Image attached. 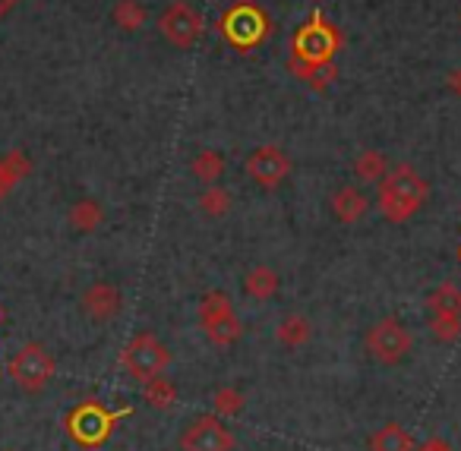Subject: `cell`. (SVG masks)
Instances as JSON below:
<instances>
[{"label": "cell", "instance_id": "1", "mask_svg": "<svg viewBox=\"0 0 461 451\" xmlns=\"http://www.w3.org/2000/svg\"><path fill=\"white\" fill-rule=\"evenodd\" d=\"M376 190V209L385 221L404 224L423 209L429 196V184L417 167L411 165H395L385 171V177L379 180Z\"/></svg>", "mask_w": 461, "mask_h": 451}, {"label": "cell", "instance_id": "2", "mask_svg": "<svg viewBox=\"0 0 461 451\" xmlns=\"http://www.w3.org/2000/svg\"><path fill=\"white\" fill-rule=\"evenodd\" d=\"M7 373L14 379V385L26 394H39L51 385L54 373H58V363H54V354L39 341L23 344L14 354V360L7 363Z\"/></svg>", "mask_w": 461, "mask_h": 451}, {"label": "cell", "instance_id": "3", "mask_svg": "<svg viewBox=\"0 0 461 451\" xmlns=\"http://www.w3.org/2000/svg\"><path fill=\"white\" fill-rule=\"evenodd\" d=\"M364 344H366V354L376 363H383V366H398V363L408 360V354L414 350V338L404 329L402 319H395V316H385V319H379V322H373Z\"/></svg>", "mask_w": 461, "mask_h": 451}, {"label": "cell", "instance_id": "4", "mask_svg": "<svg viewBox=\"0 0 461 451\" xmlns=\"http://www.w3.org/2000/svg\"><path fill=\"white\" fill-rule=\"evenodd\" d=\"M121 363L127 369V375H133L136 382H149L152 375H161L171 366V350L167 344H161L152 331H140L127 341L121 354Z\"/></svg>", "mask_w": 461, "mask_h": 451}, {"label": "cell", "instance_id": "5", "mask_svg": "<svg viewBox=\"0 0 461 451\" xmlns=\"http://www.w3.org/2000/svg\"><path fill=\"white\" fill-rule=\"evenodd\" d=\"M221 32L234 48H257L259 41L269 35V16H266L257 4L244 0V4H234V7L224 14Z\"/></svg>", "mask_w": 461, "mask_h": 451}, {"label": "cell", "instance_id": "6", "mask_svg": "<svg viewBox=\"0 0 461 451\" xmlns=\"http://www.w3.org/2000/svg\"><path fill=\"white\" fill-rule=\"evenodd\" d=\"M339 45H341V35L316 14L313 20L303 23V26L297 29L294 60H303V64H332Z\"/></svg>", "mask_w": 461, "mask_h": 451}, {"label": "cell", "instance_id": "7", "mask_svg": "<svg viewBox=\"0 0 461 451\" xmlns=\"http://www.w3.org/2000/svg\"><path fill=\"white\" fill-rule=\"evenodd\" d=\"M203 16L193 4L186 0H171L165 7V14L158 16V32L171 41L174 48H193L199 39H203Z\"/></svg>", "mask_w": 461, "mask_h": 451}, {"label": "cell", "instance_id": "8", "mask_svg": "<svg viewBox=\"0 0 461 451\" xmlns=\"http://www.w3.org/2000/svg\"><path fill=\"white\" fill-rule=\"evenodd\" d=\"M234 432L212 413L196 417L180 432V451H234Z\"/></svg>", "mask_w": 461, "mask_h": 451}, {"label": "cell", "instance_id": "9", "mask_svg": "<svg viewBox=\"0 0 461 451\" xmlns=\"http://www.w3.org/2000/svg\"><path fill=\"white\" fill-rule=\"evenodd\" d=\"M291 174V158L282 146H259L247 158V177L259 190H278Z\"/></svg>", "mask_w": 461, "mask_h": 451}, {"label": "cell", "instance_id": "10", "mask_svg": "<svg viewBox=\"0 0 461 451\" xmlns=\"http://www.w3.org/2000/svg\"><path fill=\"white\" fill-rule=\"evenodd\" d=\"M114 419H117L114 413L102 410L95 401H86V404H79L77 410L67 417V429H70V436L77 438L79 445L95 448V445H102L104 438H108Z\"/></svg>", "mask_w": 461, "mask_h": 451}, {"label": "cell", "instance_id": "11", "mask_svg": "<svg viewBox=\"0 0 461 451\" xmlns=\"http://www.w3.org/2000/svg\"><path fill=\"white\" fill-rule=\"evenodd\" d=\"M79 306H83V312L92 322H111V319L121 316L123 297L117 291V284H111V281H92L83 291V297H79Z\"/></svg>", "mask_w": 461, "mask_h": 451}, {"label": "cell", "instance_id": "12", "mask_svg": "<svg viewBox=\"0 0 461 451\" xmlns=\"http://www.w3.org/2000/svg\"><path fill=\"white\" fill-rule=\"evenodd\" d=\"M329 209H332V215L339 218L341 224H357V221H364L366 212H370V196L354 184L339 186V190L332 193V199H329Z\"/></svg>", "mask_w": 461, "mask_h": 451}, {"label": "cell", "instance_id": "13", "mask_svg": "<svg viewBox=\"0 0 461 451\" xmlns=\"http://www.w3.org/2000/svg\"><path fill=\"white\" fill-rule=\"evenodd\" d=\"M29 174H32V161H29V155L23 149H14V152L4 155L0 158V199H7L14 193V186Z\"/></svg>", "mask_w": 461, "mask_h": 451}, {"label": "cell", "instance_id": "14", "mask_svg": "<svg viewBox=\"0 0 461 451\" xmlns=\"http://www.w3.org/2000/svg\"><path fill=\"white\" fill-rule=\"evenodd\" d=\"M278 284H282V278H278L276 268L269 266H253L250 272L244 275V291L250 300H259V303H266V300H272L278 293Z\"/></svg>", "mask_w": 461, "mask_h": 451}, {"label": "cell", "instance_id": "15", "mask_svg": "<svg viewBox=\"0 0 461 451\" xmlns=\"http://www.w3.org/2000/svg\"><path fill=\"white\" fill-rule=\"evenodd\" d=\"M276 338H278V344H285V347H291V350L307 347L310 338H313V322H310L307 316H301V312H291V316H285L282 322H278Z\"/></svg>", "mask_w": 461, "mask_h": 451}, {"label": "cell", "instance_id": "16", "mask_svg": "<svg viewBox=\"0 0 461 451\" xmlns=\"http://www.w3.org/2000/svg\"><path fill=\"white\" fill-rule=\"evenodd\" d=\"M67 221H70V228L79 230V234H92V230L102 228L104 209L95 199H79V203H73L70 212H67Z\"/></svg>", "mask_w": 461, "mask_h": 451}, {"label": "cell", "instance_id": "17", "mask_svg": "<svg viewBox=\"0 0 461 451\" xmlns=\"http://www.w3.org/2000/svg\"><path fill=\"white\" fill-rule=\"evenodd\" d=\"M190 174L199 180V184L212 186L224 177V155L215 152V149H203V152L193 155L190 161Z\"/></svg>", "mask_w": 461, "mask_h": 451}, {"label": "cell", "instance_id": "18", "mask_svg": "<svg viewBox=\"0 0 461 451\" xmlns=\"http://www.w3.org/2000/svg\"><path fill=\"white\" fill-rule=\"evenodd\" d=\"M370 451H414V438L402 423H385L383 429L373 432Z\"/></svg>", "mask_w": 461, "mask_h": 451}, {"label": "cell", "instance_id": "19", "mask_svg": "<svg viewBox=\"0 0 461 451\" xmlns=\"http://www.w3.org/2000/svg\"><path fill=\"white\" fill-rule=\"evenodd\" d=\"M203 331H205V338L215 344V347H230V344L240 341V335H244V325H240L238 312H228V316L203 325Z\"/></svg>", "mask_w": 461, "mask_h": 451}, {"label": "cell", "instance_id": "20", "mask_svg": "<svg viewBox=\"0 0 461 451\" xmlns=\"http://www.w3.org/2000/svg\"><path fill=\"white\" fill-rule=\"evenodd\" d=\"M354 177L364 180V184H379V180L385 177V171H389V161H385L383 152H376V149H364V152L354 158Z\"/></svg>", "mask_w": 461, "mask_h": 451}, {"label": "cell", "instance_id": "21", "mask_svg": "<svg viewBox=\"0 0 461 451\" xmlns=\"http://www.w3.org/2000/svg\"><path fill=\"white\" fill-rule=\"evenodd\" d=\"M111 20H114V26L123 29V32H140V29L146 26L149 14L140 0H117L114 10H111Z\"/></svg>", "mask_w": 461, "mask_h": 451}, {"label": "cell", "instance_id": "22", "mask_svg": "<svg viewBox=\"0 0 461 451\" xmlns=\"http://www.w3.org/2000/svg\"><path fill=\"white\" fill-rule=\"evenodd\" d=\"M142 398H146L155 410H167V407H174V401H177V388L161 373V375H152L149 382H142Z\"/></svg>", "mask_w": 461, "mask_h": 451}, {"label": "cell", "instance_id": "23", "mask_svg": "<svg viewBox=\"0 0 461 451\" xmlns=\"http://www.w3.org/2000/svg\"><path fill=\"white\" fill-rule=\"evenodd\" d=\"M199 209H203V215H209V218H224L230 209H234V196H230L224 186L212 184L199 193Z\"/></svg>", "mask_w": 461, "mask_h": 451}, {"label": "cell", "instance_id": "24", "mask_svg": "<svg viewBox=\"0 0 461 451\" xmlns=\"http://www.w3.org/2000/svg\"><path fill=\"white\" fill-rule=\"evenodd\" d=\"M429 335L439 344H452L461 338V316L458 312H429Z\"/></svg>", "mask_w": 461, "mask_h": 451}, {"label": "cell", "instance_id": "25", "mask_svg": "<svg viewBox=\"0 0 461 451\" xmlns=\"http://www.w3.org/2000/svg\"><path fill=\"white\" fill-rule=\"evenodd\" d=\"M228 312H234V303H230L228 293H224V291L203 293V300H199V325L215 322V319L228 316Z\"/></svg>", "mask_w": 461, "mask_h": 451}, {"label": "cell", "instance_id": "26", "mask_svg": "<svg viewBox=\"0 0 461 451\" xmlns=\"http://www.w3.org/2000/svg\"><path fill=\"white\" fill-rule=\"evenodd\" d=\"M291 73H294L297 79H303V83H313L316 89H322V86L332 83L335 67L332 64H303V60L291 58Z\"/></svg>", "mask_w": 461, "mask_h": 451}, {"label": "cell", "instance_id": "27", "mask_svg": "<svg viewBox=\"0 0 461 451\" xmlns=\"http://www.w3.org/2000/svg\"><path fill=\"white\" fill-rule=\"evenodd\" d=\"M427 303H429V312H458L461 316V287L439 284L436 291H429Z\"/></svg>", "mask_w": 461, "mask_h": 451}, {"label": "cell", "instance_id": "28", "mask_svg": "<svg viewBox=\"0 0 461 451\" xmlns=\"http://www.w3.org/2000/svg\"><path fill=\"white\" fill-rule=\"evenodd\" d=\"M212 410H215V417H238V413L244 410V394L230 385L218 388V392L212 394Z\"/></svg>", "mask_w": 461, "mask_h": 451}, {"label": "cell", "instance_id": "29", "mask_svg": "<svg viewBox=\"0 0 461 451\" xmlns=\"http://www.w3.org/2000/svg\"><path fill=\"white\" fill-rule=\"evenodd\" d=\"M414 451H455V448H452V442H446V438L433 436V438H427V442L417 445Z\"/></svg>", "mask_w": 461, "mask_h": 451}, {"label": "cell", "instance_id": "30", "mask_svg": "<svg viewBox=\"0 0 461 451\" xmlns=\"http://www.w3.org/2000/svg\"><path fill=\"white\" fill-rule=\"evenodd\" d=\"M446 89L452 92L455 98H461V67H455V70H448V77H446Z\"/></svg>", "mask_w": 461, "mask_h": 451}, {"label": "cell", "instance_id": "31", "mask_svg": "<svg viewBox=\"0 0 461 451\" xmlns=\"http://www.w3.org/2000/svg\"><path fill=\"white\" fill-rule=\"evenodd\" d=\"M14 4H16V0H0V16L7 14V10H10V7H14Z\"/></svg>", "mask_w": 461, "mask_h": 451}, {"label": "cell", "instance_id": "32", "mask_svg": "<svg viewBox=\"0 0 461 451\" xmlns=\"http://www.w3.org/2000/svg\"><path fill=\"white\" fill-rule=\"evenodd\" d=\"M458 23H461V10H458Z\"/></svg>", "mask_w": 461, "mask_h": 451}]
</instances>
